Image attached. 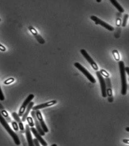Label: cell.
Returning <instances> with one entry per match:
<instances>
[{
    "mask_svg": "<svg viewBox=\"0 0 129 146\" xmlns=\"http://www.w3.org/2000/svg\"><path fill=\"white\" fill-rule=\"evenodd\" d=\"M0 123L5 128V129L7 130V132L9 133V135L11 136L13 138L15 144L16 145H20L21 144L20 140L19 139L18 135H17L16 133L13 131L11 127L9 125L8 123L6 120L3 117L1 113L0 112Z\"/></svg>",
    "mask_w": 129,
    "mask_h": 146,
    "instance_id": "6da1fadb",
    "label": "cell"
},
{
    "mask_svg": "<svg viewBox=\"0 0 129 146\" xmlns=\"http://www.w3.org/2000/svg\"><path fill=\"white\" fill-rule=\"evenodd\" d=\"M119 68L120 72V78H121V83H122V89L121 94L123 96H125L127 94V83L125 71V64L122 61H120L119 63Z\"/></svg>",
    "mask_w": 129,
    "mask_h": 146,
    "instance_id": "7a4b0ae2",
    "label": "cell"
},
{
    "mask_svg": "<svg viewBox=\"0 0 129 146\" xmlns=\"http://www.w3.org/2000/svg\"><path fill=\"white\" fill-rule=\"evenodd\" d=\"M74 66L76 68H77L79 71H81L82 73H83L84 75L86 76L87 78L91 83H96V80H95V78L93 77L90 73H89L88 71H87L86 68H84V66H82L81 64H79V62H75L74 64Z\"/></svg>",
    "mask_w": 129,
    "mask_h": 146,
    "instance_id": "3957f363",
    "label": "cell"
},
{
    "mask_svg": "<svg viewBox=\"0 0 129 146\" xmlns=\"http://www.w3.org/2000/svg\"><path fill=\"white\" fill-rule=\"evenodd\" d=\"M91 19L92 21H93L94 23H95L96 25H100L102 26L103 27H104L105 29H106L107 30H109V31H113L115 30L114 27H112L111 25H109L108 23L104 22L103 21L101 20L99 18L97 17L96 16H90Z\"/></svg>",
    "mask_w": 129,
    "mask_h": 146,
    "instance_id": "277c9868",
    "label": "cell"
},
{
    "mask_svg": "<svg viewBox=\"0 0 129 146\" xmlns=\"http://www.w3.org/2000/svg\"><path fill=\"white\" fill-rule=\"evenodd\" d=\"M96 75L98 76V80L100 81V87L101 90V94L103 98H107V85L105 83V81L104 80V78L102 77L99 71L96 72Z\"/></svg>",
    "mask_w": 129,
    "mask_h": 146,
    "instance_id": "5b68a950",
    "label": "cell"
},
{
    "mask_svg": "<svg viewBox=\"0 0 129 146\" xmlns=\"http://www.w3.org/2000/svg\"><path fill=\"white\" fill-rule=\"evenodd\" d=\"M80 52L81 53L82 55L84 56V58L87 60V61L90 64L91 66L93 68V69L95 71H97L98 69V67L97 64L95 63V62L90 57V56L88 54V53L87 52L86 50L83 49H82L80 50Z\"/></svg>",
    "mask_w": 129,
    "mask_h": 146,
    "instance_id": "8992f818",
    "label": "cell"
},
{
    "mask_svg": "<svg viewBox=\"0 0 129 146\" xmlns=\"http://www.w3.org/2000/svg\"><path fill=\"white\" fill-rule=\"evenodd\" d=\"M34 98V96L32 94H30L29 96L27 97V98L24 102V103H23L22 105L21 106L19 111V113H18L19 116H22L23 114L24 113V111H25L27 106L29 104V103L31 102V100Z\"/></svg>",
    "mask_w": 129,
    "mask_h": 146,
    "instance_id": "52a82bcc",
    "label": "cell"
},
{
    "mask_svg": "<svg viewBox=\"0 0 129 146\" xmlns=\"http://www.w3.org/2000/svg\"><path fill=\"white\" fill-rule=\"evenodd\" d=\"M31 115L32 118H33L34 122H35V125L36 126V130L39 132V133L41 135V136H44L45 135V132L43 130L42 128L41 127V124L39 122L38 119L37 118L36 116V113L35 111H32L31 112Z\"/></svg>",
    "mask_w": 129,
    "mask_h": 146,
    "instance_id": "ba28073f",
    "label": "cell"
},
{
    "mask_svg": "<svg viewBox=\"0 0 129 146\" xmlns=\"http://www.w3.org/2000/svg\"><path fill=\"white\" fill-rule=\"evenodd\" d=\"M35 113H36V117H37V118L38 120H39V122L40 124H41V127L42 128L43 130L45 132H48V129L47 126H46V124L45 123V122H44L43 117V116L41 115V111L39 110H37V111H36V112H35Z\"/></svg>",
    "mask_w": 129,
    "mask_h": 146,
    "instance_id": "9c48e42d",
    "label": "cell"
},
{
    "mask_svg": "<svg viewBox=\"0 0 129 146\" xmlns=\"http://www.w3.org/2000/svg\"><path fill=\"white\" fill-rule=\"evenodd\" d=\"M30 130L31 131L32 133H33L35 137H36V139L38 140V141L41 143L43 146H48V144L46 143V142L45 141V139L41 137V135L39 132L37 131V130L34 127H31L30 128Z\"/></svg>",
    "mask_w": 129,
    "mask_h": 146,
    "instance_id": "30bf717a",
    "label": "cell"
},
{
    "mask_svg": "<svg viewBox=\"0 0 129 146\" xmlns=\"http://www.w3.org/2000/svg\"><path fill=\"white\" fill-rule=\"evenodd\" d=\"M25 133L26 136L27 142L28 146H34L33 139H32L31 134V130L28 125H26L25 127Z\"/></svg>",
    "mask_w": 129,
    "mask_h": 146,
    "instance_id": "8fae6325",
    "label": "cell"
},
{
    "mask_svg": "<svg viewBox=\"0 0 129 146\" xmlns=\"http://www.w3.org/2000/svg\"><path fill=\"white\" fill-rule=\"evenodd\" d=\"M57 103V100H52V101H50V102H48L47 103H44V104H42L41 105H37L36 106H34V107L32 108V110H33V111H37V110H39V109H43L45 108L52 106V105H55Z\"/></svg>",
    "mask_w": 129,
    "mask_h": 146,
    "instance_id": "7c38bea8",
    "label": "cell"
},
{
    "mask_svg": "<svg viewBox=\"0 0 129 146\" xmlns=\"http://www.w3.org/2000/svg\"><path fill=\"white\" fill-rule=\"evenodd\" d=\"M12 116L13 117L15 120L18 123V126L20 129V132L22 133H24L25 132V130L24 129V127L23 124L21 120L20 117L18 116V114H17L15 112H14L12 113Z\"/></svg>",
    "mask_w": 129,
    "mask_h": 146,
    "instance_id": "4fadbf2b",
    "label": "cell"
},
{
    "mask_svg": "<svg viewBox=\"0 0 129 146\" xmlns=\"http://www.w3.org/2000/svg\"><path fill=\"white\" fill-rule=\"evenodd\" d=\"M105 83L107 85V95L109 96V100H110V99L111 98V100L112 102L113 100V92H112V90H111V80L109 78H105Z\"/></svg>",
    "mask_w": 129,
    "mask_h": 146,
    "instance_id": "5bb4252c",
    "label": "cell"
},
{
    "mask_svg": "<svg viewBox=\"0 0 129 146\" xmlns=\"http://www.w3.org/2000/svg\"><path fill=\"white\" fill-rule=\"evenodd\" d=\"M34 103L33 102H31L29 103V104L28 106L26 112L24 113L23 115L22 116V122H25V120H26V119L28 117V114H29V113L30 111V110L32 108H33V106L34 105Z\"/></svg>",
    "mask_w": 129,
    "mask_h": 146,
    "instance_id": "9a60e30c",
    "label": "cell"
},
{
    "mask_svg": "<svg viewBox=\"0 0 129 146\" xmlns=\"http://www.w3.org/2000/svg\"><path fill=\"white\" fill-rule=\"evenodd\" d=\"M110 2L111 3V4L113 5L115 7H116L117 9H118V11L120 12V13H124L125 10L124 8L120 6V4L116 1V0H110Z\"/></svg>",
    "mask_w": 129,
    "mask_h": 146,
    "instance_id": "2e32d148",
    "label": "cell"
},
{
    "mask_svg": "<svg viewBox=\"0 0 129 146\" xmlns=\"http://www.w3.org/2000/svg\"><path fill=\"white\" fill-rule=\"evenodd\" d=\"M1 114H2L3 117H4L5 118V119L6 120V121H7V122L10 123V122H12L11 119L10 118V117L9 116L8 114V113H7L6 111L3 110L1 112Z\"/></svg>",
    "mask_w": 129,
    "mask_h": 146,
    "instance_id": "e0dca14e",
    "label": "cell"
},
{
    "mask_svg": "<svg viewBox=\"0 0 129 146\" xmlns=\"http://www.w3.org/2000/svg\"><path fill=\"white\" fill-rule=\"evenodd\" d=\"M129 18V15L128 14H125L124 17H123V21H122V27H125L127 25V21L128 19Z\"/></svg>",
    "mask_w": 129,
    "mask_h": 146,
    "instance_id": "ac0fdd59",
    "label": "cell"
},
{
    "mask_svg": "<svg viewBox=\"0 0 129 146\" xmlns=\"http://www.w3.org/2000/svg\"><path fill=\"white\" fill-rule=\"evenodd\" d=\"M113 56L115 57V58L116 59V60H119L120 59V54L118 52V51L117 50H114L113 51Z\"/></svg>",
    "mask_w": 129,
    "mask_h": 146,
    "instance_id": "d6986e66",
    "label": "cell"
},
{
    "mask_svg": "<svg viewBox=\"0 0 129 146\" xmlns=\"http://www.w3.org/2000/svg\"><path fill=\"white\" fill-rule=\"evenodd\" d=\"M26 119H27V121H28L29 125L31 126V127H33V126H34V123L31 117H28Z\"/></svg>",
    "mask_w": 129,
    "mask_h": 146,
    "instance_id": "ffe728a7",
    "label": "cell"
},
{
    "mask_svg": "<svg viewBox=\"0 0 129 146\" xmlns=\"http://www.w3.org/2000/svg\"><path fill=\"white\" fill-rule=\"evenodd\" d=\"M100 72L101 74V75H102L105 76V77L108 78L109 77V73H107V72H106L104 70H101V71H100Z\"/></svg>",
    "mask_w": 129,
    "mask_h": 146,
    "instance_id": "44dd1931",
    "label": "cell"
},
{
    "mask_svg": "<svg viewBox=\"0 0 129 146\" xmlns=\"http://www.w3.org/2000/svg\"><path fill=\"white\" fill-rule=\"evenodd\" d=\"M14 79L13 78H9L8 79L6 80L5 81H4V84H11L12 82H14Z\"/></svg>",
    "mask_w": 129,
    "mask_h": 146,
    "instance_id": "7402d4cb",
    "label": "cell"
},
{
    "mask_svg": "<svg viewBox=\"0 0 129 146\" xmlns=\"http://www.w3.org/2000/svg\"><path fill=\"white\" fill-rule=\"evenodd\" d=\"M29 30L30 31L32 32V33L33 34H34L35 36L38 35H37V32L36 30L34 29L33 27H30Z\"/></svg>",
    "mask_w": 129,
    "mask_h": 146,
    "instance_id": "603a6c76",
    "label": "cell"
},
{
    "mask_svg": "<svg viewBox=\"0 0 129 146\" xmlns=\"http://www.w3.org/2000/svg\"><path fill=\"white\" fill-rule=\"evenodd\" d=\"M4 100V94H3L1 88V87H0V100L3 101V100Z\"/></svg>",
    "mask_w": 129,
    "mask_h": 146,
    "instance_id": "cb8c5ba5",
    "label": "cell"
},
{
    "mask_svg": "<svg viewBox=\"0 0 129 146\" xmlns=\"http://www.w3.org/2000/svg\"><path fill=\"white\" fill-rule=\"evenodd\" d=\"M33 142H34V146H41L39 144V142L38 141V140L36 139H33Z\"/></svg>",
    "mask_w": 129,
    "mask_h": 146,
    "instance_id": "d4e9b609",
    "label": "cell"
},
{
    "mask_svg": "<svg viewBox=\"0 0 129 146\" xmlns=\"http://www.w3.org/2000/svg\"><path fill=\"white\" fill-rule=\"evenodd\" d=\"M0 50L2 51H6V48L4 46L1 45L0 44Z\"/></svg>",
    "mask_w": 129,
    "mask_h": 146,
    "instance_id": "484cf974",
    "label": "cell"
},
{
    "mask_svg": "<svg viewBox=\"0 0 129 146\" xmlns=\"http://www.w3.org/2000/svg\"><path fill=\"white\" fill-rule=\"evenodd\" d=\"M122 141L124 143L126 144H129V139H124L122 140Z\"/></svg>",
    "mask_w": 129,
    "mask_h": 146,
    "instance_id": "4316f807",
    "label": "cell"
},
{
    "mask_svg": "<svg viewBox=\"0 0 129 146\" xmlns=\"http://www.w3.org/2000/svg\"><path fill=\"white\" fill-rule=\"evenodd\" d=\"M120 19H118V20H117V25L118 26L119 25H120Z\"/></svg>",
    "mask_w": 129,
    "mask_h": 146,
    "instance_id": "83f0119b",
    "label": "cell"
},
{
    "mask_svg": "<svg viewBox=\"0 0 129 146\" xmlns=\"http://www.w3.org/2000/svg\"><path fill=\"white\" fill-rule=\"evenodd\" d=\"M126 130L128 131V132H129V127H128L126 128Z\"/></svg>",
    "mask_w": 129,
    "mask_h": 146,
    "instance_id": "f1b7e54d",
    "label": "cell"
},
{
    "mask_svg": "<svg viewBox=\"0 0 129 146\" xmlns=\"http://www.w3.org/2000/svg\"><path fill=\"white\" fill-rule=\"evenodd\" d=\"M51 146H57V145H56V144H53Z\"/></svg>",
    "mask_w": 129,
    "mask_h": 146,
    "instance_id": "f546056e",
    "label": "cell"
},
{
    "mask_svg": "<svg viewBox=\"0 0 129 146\" xmlns=\"http://www.w3.org/2000/svg\"><path fill=\"white\" fill-rule=\"evenodd\" d=\"M101 1V0H100V1H97V2H100Z\"/></svg>",
    "mask_w": 129,
    "mask_h": 146,
    "instance_id": "4dcf8cb0",
    "label": "cell"
}]
</instances>
